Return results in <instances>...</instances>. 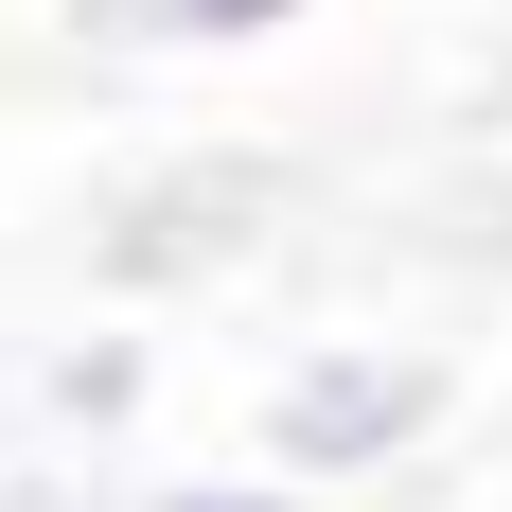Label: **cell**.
Listing matches in <instances>:
<instances>
[{"mask_svg": "<svg viewBox=\"0 0 512 512\" xmlns=\"http://www.w3.org/2000/svg\"><path fill=\"white\" fill-rule=\"evenodd\" d=\"M424 442H442V371L371 354V336H336V354H301L283 389H265V460L301 477V495H354V477L424 460Z\"/></svg>", "mask_w": 512, "mask_h": 512, "instance_id": "cell-1", "label": "cell"}, {"mask_svg": "<svg viewBox=\"0 0 512 512\" xmlns=\"http://www.w3.org/2000/svg\"><path fill=\"white\" fill-rule=\"evenodd\" d=\"M318 0H71V36L89 53H265V36H301Z\"/></svg>", "mask_w": 512, "mask_h": 512, "instance_id": "cell-2", "label": "cell"}, {"mask_svg": "<svg viewBox=\"0 0 512 512\" xmlns=\"http://www.w3.org/2000/svg\"><path fill=\"white\" fill-rule=\"evenodd\" d=\"M142 512H336V495H301V477H159Z\"/></svg>", "mask_w": 512, "mask_h": 512, "instance_id": "cell-3", "label": "cell"}, {"mask_svg": "<svg viewBox=\"0 0 512 512\" xmlns=\"http://www.w3.org/2000/svg\"><path fill=\"white\" fill-rule=\"evenodd\" d=\"M53 407H71V424H124V407H142V354H124V336L71 354V371H53Z\"/></svg>", "mask_w": 512, "mask_h": 512, "instance_id": "cell-4", "label": "cell"}]
</instances>
